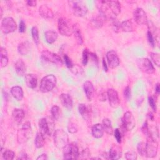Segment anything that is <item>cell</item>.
I'll return each instance as SVG.
<instances>
[{
	"label": "cell",
	"instance_id": "1",
	"mask_svg": "<svg viewBox=\"0 0 160 160\" xmlns=\"http://www.w3.org/2000/svg\"><path fill=\"white\" fill-rule=\"evenodd\" d=\"M32 135L31 123L26 122L17 132V141L19 144H23L28 141Z\"/></svg>",
	"mask_w": 160,
	"mask_h": 160
},
{
	"label": "cell",
	"instance_id": "2",
	"mask_svg": "<svg viewBox=\"0 0 160 160\" xmlns=\"http://www.w3.org/2000/svg\"><path fill=\"white\" fill-rule=\"evenodd\" d=\"M54 142L56 148L63 149L69 142V137L63 129H57L54 132Z\"/></svg>",
	"mask_w": 160,
	"mask_h": 160
},
{
	"label": "cell",
	"instance_id": "3",
	"mask_svg": "<svg viewBox=\"0 0 160 160\" xmlns=\"http://www.w3.org/2000/svg\"><path fill=\"white\" fill-rule=\"evenodd\" d=\"M56 84V78L53 74H48L41 79L39 89L42 92H49L54 89Z\"/></svg>",
	"mask_w": 160,
	"mask_h": 160
},
{
	"label": "cell",
	"instance_id": "4",
	"mask_svg": "<svg viewBox=\"0 0 160 160\" xmlns=\"http://www.w3.org/2000/svg\"><path fill=\"white\" fill-rule=\"evenodd\" d=\"M69 4L72 13L76 16L82 17L88 12V8L85 3L81 1H70Z\"/></svg>",
	"mask_w": 160,
	"mask_h": 160
},
{
	"label": "cell",
	"instance_id": "5",
	"mask_svg": "<svg viewBox=\"0 0 160 160\" xmlns=\"http://www.w3.org/2000/svg\"><path fill=\"white\" fill-rule=\"evenodd\" d=\"M158 149V143L156 139L148 136L146 142V156L148 158L155 157L157 155Z\"/></svg>",
	"mask_w": 160,
	"mask_h": 160
},
{
	"label": "cell",
	"instance_id": "6",
	"mask_svg": "<svg viewBox=\"0 0 160 160\" xmlns=\"http://www.w3.org/2000/svg\"><path fill=\"white\" fill-rule=\"evenodd\" d=\"M58 30L62 36H70L73 33V26L66 18H61L58 20Z\"/></svg>",
	"mask_w": 160,
	"mask_h": 160
},
{
	"label": "cell",
	"instance_id": "7",
	"mask_svg": "<svg viewBox=\"0 0 160 160\" xmlns=\"http://www.w3.org/2000/svg\"><path fill=\"white\" fill-rule=\"evenodd\" d=\"M63 149V156L65 159H78L79 158V149L76 144L72 143L68 144Z\"/></svg>",
	"mask_w": 160,
	"mask_h": 160
},
{
	"label": "cell",
	"instance_id": "8",
	"mask_svg": "<svg viewBox=\"0 0 160 160\" xmlns=\"http://www.w3.org/2000/svg\"><path fill=\"white\" fill-rule=\"evenodd\" d=\"M16 23L11 17L4 18L1 21V29L4 34H9L14 32L16 29Z\"/></svg>",
	"mask_w": 160,
	"mask_h": 160
},
{
	"label": "cell",
	"instance_id": "9",
	"mask_svg": "<svg viewBox=\"0 0 160 160\" xmlns=\"http://www.w3.org/2000/svg\"><path fill=\"white\" fill-rule=\"evenodd\" d=\"M137 64L138 68L142 72L147 74H152L155 71L154 67L153 66L151 61L148 58H140L137 61Z\"/></svg>",
	"mask_w": 160,
	"mask_h": 160
},
{
	"label": "cell",
	"instance_id": "10",
	"mask_svg": "<svg viewBox=\"0 0 160 160\" xmlns=\"http://www.w3.org/2000/svg\"><path fill=\"white\" fill-rule=\"evenodd\" d=\"M41 58L45 61L52 62L58 66L62 65L61 58L58 54L49 51L48 50H44L41 52Z\"/></svg>",
	"mask_w": 160,
	"mask_h": 160
},
{
	"label": "cell",
	"instance_id": "11",
	"mask_svg": "<svg viewBox=\"0 0 160 160\" xmlns=\"http://www.w3.org/2000/svg\"><path fill=\"white\" fill-rule=\"evenodd\" d=\"M122 123L124 128L127 131H131L134 128L136 122L134 117L131 112L126 111L124 114L123 117L122 118Z\"/></svg>",
	"mask_w": 160,
	"mask_h": 160
},
{
	"label": "cell",
	"instance_id": "12",
	"mask_svg": "<svg viewBox=\"0 0 160 160\" xmlns=\"http://www.w3.org/2000/svg\"><path fill=\"white\" fill-rule=\"evenodd\" d=\"M39 132L44 136L51 134L53 129V125L50 121H48L46 118H42L39 121Z\"/></svg>",
	"mask_w": 160,
	"mask_h": 160
},
{
	"label": "cell",
	"instance_id": "13",
	"mask_svg": "<svg viewBox=\"0 0 160 160\" xmlns=\"http://www.w3.org/2000/svg\"><path fill=\"white\" fill-rule=\"evenodd\" d=\"M134 19L136 22L139 25L146 24L148 22V18L146 13L141 8H136L133 12Z\"/></svg>",
	"mask_w": 160,
	"mask_h": 160
},
{
	"label": "cell",
	"instance_id": "14",
	"mask_svg": "<svg viewBox=\"0 0 160 160\" xmlns=\"http://www.w3.org/2000/svg\"><path fill=\"white\" fill-rule=\"evenodd\" d=\"M107 96L109 100V103L112 108H116L119 106L120 100L119 98L118 93L116 90L113 89H108L107 92Z\"/></svg>",
	"mask_w": 160,
	"mask_h": 160
},
{
	"label": "cell",
	"instance_id": "15",
	"mask_svg": "<svg viewBox=\"0 0 160 160\" xmlns=\"http://www.w3.org/2000/svg\"><path fill=\"white\" fill-rule=\"evenodd\" d=\"M108 64L111 68H115L119 65L120 60L117 53L114 51H108L106 54Z\"/></svg>",
	"mask_w": 160,
	"mask_h": 160
},
{
	"label": "cell",
	"instance_id": "16",
	"mask_svg": "<svg viewBox=\"0 0 160 160\" xmlns=\"http://www.w3.org/2000/svg\"><path fill=\"white\" fill-rule=\"evenodd\" d=\"M39 14L44 19H50L53 18L54 13L51 9L49 8L46 4H42L39 7Z\"/></svg>",
	"mask_w": 160,
	"mask_h": 160
},
{
	"label": "cell",
	"instance_id": "17",
	"mask_svg": "<svg viewBox=\"0 0 160 160\" xmlns=\"http://www.w3.org/2000/svg\"><path fill=\"white\" fill-rule=\"evenodd\" d=\"M61 104L68 110H71L72 108L73 102L71 97L68 94H61L59 96Z\"/></svg>",
	"mask_w": 160,
	"mask_h": 160
},
{
	"label": "cell",
	"instance_id": "18",
	"mask_svg": "<svg viewBox=\"0 0 160 160\" xmlns=\"http://www.w3.org/2000/svg\"><path fill=\"white\" fill-rule=\"evenodd\" d=\"M122 155V149L120 146L116 145V144H113L109 152V159H113V160H116L119 159Z\"/></svg>",
	"mask_w": 160,
	"mask_h": 160
},
{
	"label": "cell",
	"instance_id": "19",
	"mask_svg": "<svg viewBox=\"0 0 160 160\" xmlns=\"http://www.w3.org/2000/svg\"><path fill=\"white\" fill-rule=\"evenodd\" d=\"M83 89H84V91L85 92L86 98L89 101H91L94 93V88L93 84L91 81H87L84 83Z\"/></svg>",
	"mask_w": 160,
	"mask_h": 160
},
{
	"label": "cell",
	"instance_id": "20",
	"mask_svg": "<svg viewBox=\"0 0 160 160\" xmlns=\"http://www.w3.org/2000/svg\"><path fill=\"white\" fill-rule=\"evenodd\" d=\"M25 82L28 87L34 89L38 84L37 77L32 74H28L25 76Z\"/></svg>",
	"mask_w": 160,
	"mask_h": 160
},
{
	"label": "cell",
	"instance_id": "21",
	"mask_svg": "<svg viewBox=\"0 0 160 160\" xmlns=\"http://www.w3.org/2000/svg\"><path fill=\"white\" fill-rule=\"evenodd\" d=\"M11 93L17 101H21L24 96L23 90L22 88L19 86H14L12 87L11 89Z\"/></svg>",
	"mask_w": 160,
	"mask_h": 160
},
{
	"label": "cell",
	"instance_id": "22",
	"mask_svg": "<svg viewBox=\"0 0 160 160\" xmlns=\"http://www.w3.org/2000/svg\"><path fill=\"white\" fill-rule=\"evenodd\" d=\"M91 131H92V136L95 138H101L103 134H104V128L102 124H96L94 125H93V126L92 127L91 129Z\"/></svg>",
	"mask_w": 160,
	"mask_h": 160
},
{
	"label": "cell",
	"instance_id": "23",
	"mask_svg": "<svg viewBox=\"0 0 160 160\" xmlns=\"http://www.w3.org/2000/svg\"><path fill=\"white\" fill-rule=\"evenodd\" d=\"M14 68L16 74L19 76H22L25 74L26 65L22 59H19L15 62Z\"/></svg>",
	"mask_w": 160,
	"mask_h": 160
},
{
	"label": "cell",
	"instance_id": "24",
	"mask_svg": "<svg viewBox=\"0 0 160 160\" xmlns=\"http://www.w3.org/2000/svg\"><path fill=\"white\" fill-rule=\"evenodd\" d=\"M109 8H110L111 11L115 16L119 15L121 12V4L118 1H109Z\"/></svg>",
	"mask_w": 160,
	"mask_h": 160
},
{
	"label": "cell",
	"instance_id": "25",
	"mask_svg": "<svg viewBox=\"0 0 160 160\" xmlns=\"http://www.w3.org/2000/svg\"><path fill=\"white\" fill-rule=\"evenodd\" d=\"M24 116H25L24 112L21 109H18V108L14 109L12 113V116L13 119L18 124H19L21 122V121L24 118Z\"/></svg>",
	"mask_w": 160,
	"mask_h": 160
},
{
	"label": "cell",
	"instance_id": "26",
	"mask_svg": "<svg viewBox=\"0 0 160 160\" xmlns=\"http://www.w3.org/2000/svg\"><path fill=\"white\" fill-rule=\"evenodd\" d=\"M30 48H31V44L28 41H26L22 42L19 44L18 50L19 53L21 54V55H26L30 51Z\"/></svg>",
	"mask_w": 160,
	"mask_h": 160
},
{
	"label": "cell",
	"instance_id": "27",
	"mask_svg": "<svg viewBox=\"0 0 160 160\" xmlns=\"http://www.w3.org/2000/svg\"><path fill=\"white\" fill-rule=\"evenodd\" d=\"M44 36L48 44H52L58 39V33L54 31H47L44 33Z\"/></svg>",
	"mask_w": 160,
	"mask_h": 160
},
{
	"label": "cell",
	"instance_id": "28",
	"mask_svg": "<svg viewBox=\"0 0 160 160\" xmlns=\"http://www.w3.org/2000/svg\"><path fill=\"white\" fill-rule=\"evenodd\" d=\"M73 34L77 43L79 45H82L83 43V38L81 32V29L77 24L73 25Z\"/></svg>",
	"mask_w": 160,
	"mask_h": 160
},
{
	"label": "cell",
	"instance_id": "29",
	"mask_svg": "<svg viewBox=\"0 0 160 160\" xmlns=\"http://www.w3.org/2000/svg\"><path fill=\"white\" fill-rule=\"evenodd\" d=\"M0 56H1V68L6 67L8 64V52L5 48L1 47V51H0Z\"/></svg>",
	"mask_w": 160,
	"mask_h": 160
},
{
	"label": "cell",
	"instance_id": "30",
	"mask_svg": "<svg viewBox=\"0 0 160 160\" xmlns=\"http://www.w3.org/2000/svg\"><path fill=\"white\" fill-rule=\"evenodd\" d=\"M79 112L81 115V116L86 121L89 119V111L86 104H80L78 106Z\"/></svg>",
	"mask_w": 160,
	"mask_h": 160
},
{
	"label": "cell",
	"instance_id": "31",
	"mask_svg": "<svg viewBox=\"0 0 160 160\" xmlns=\"http://www.w3.org/2000/svg\"><path fill=\"white\" fill-rule=\"evenodd\" d=\"M102 126L104 128V131L108 134L109 135H112L113 134V129H112V126L111 125V121L108 119V118H104L102 120Z\"/></svg>",
	"mask_w": 160,
	"mask_h": 160
},
{
	"label": "cell",
	"instance_id": "32",
	"mask_svg": "<svg viewBox=\"0 0 160 160\" xmlns=\"http://www.w3.org/2000/svg\"><path fill=\"white\" fill-rule=\"evenodd\" d=\"M44 143H45L44 136L40 132H38L36 134L35 140H34L35 146L37 148H41L44 145Z\"/></svg>",
	"mask_w": 160,
	"mask_h": 160
},
{
	"label": "cell",
	"instance_id": "33",
	"mask_svg": "<svg viewBox=\"0 0 160 160\" xmlns=\"http://www.w3.org/2000/svg\"><path fill=\"white\" fill-rule=\"evenodd\" d=\"M120 28L124 32H131L133 31V24L131 20L128 19L120 24Z\"/></svg>",
	"mask_w": 160,
	"mask_h": 160
},
{
	"label": "cell",
	"instance_id": "34",
	"mask_svg": "<svg viewBox=\"0 0 160 160\" xmlns=\"http://www.w3.org/2000/svg\"><path fill=\"white\" fill-rule=\"evenodd\" d=\"M90 25L91 27L95 29L101 28L103 25V19L102 16H97L94 19H91L90 22Z\"/></svg>",
	"mask_w": 160,
	"mask_h": 160
},
{
	"label": "cell",
	"instance_id": "35",
	"mask_svg": "<svg viewBox=\"0 0 160 160\" xmlns=\"http://www.w3.org/2000/svg\"><path fill=\"white\" fill-rule=\"evenodd\" d=\"M109 1H96V6L99 9L101 13L103 14H105V12L107 11L109 8Z\"/></svg>",
	"mask_w": 160,
	"mask_h": 160
},
{
	"label": "cell",
	"instance_id": "36",
	"mask_svg": "<svg viewBox=\"0 0 160 160\" xmlns=\"http://www.w3.org/2000/svg\"><path fill=\"white\" fill-rule=\"evenodd\" d=\"M52 118L54 120H58L60 116V108L58 106H53L51 109Z\"/></svg>",
	"mask_w": 160,
	"mask_h": 160
},
{
	"label": "cell",
	"instance_id": "37",
	"mask_svg": "<svg viewBox=\"0 0 160 160\" xmlns=\"http://www.w3.org/2000/svg\"><path fill=\"white\" fill-rule=\"evenodd\" d=\"M31 34H32V38L34 40V42L36 45H38L39 42V31L36 26L32 27L31 29Z\"/></svg>",
	"mask_w": 160,
	"mask_h": 160
},
{
	"label": "cell",
	"instance_id": "38",
	"mask_svg": "<svg viewBox=\"0 0 160 160\" xmlns=\"http://www.w3.org/2000/svg\"><path fill=\"white\" fill-rule=\"evenodd\" d=\"M14 156H15L14 152L9 149L4 151V152L2 154V157L4 159H6V160H12L14 158Z\"/></svg>",
	"mask_w": 160,
	"mask_h": 160
},
{
	"label": "cell",
	"instance_id": "39",
	"mask_svg": "<svg viewBox=\"0 0 160 160\" xmlns=\"http://www.w3.org/2000/svg\"><path fill=\"white\" fill-rule=\"evenodd\" d=\"M139 154L142 156H146V143L144 142H139L137 146Z\"/></svg>",
	"mask_w": 160,
	"mask_h": 160
},
{
	"label": "cell",
	"instance_id": "40",
	"mask_svg": "<svg viewBox=\"0 0 160 160\" xmlns=\"http://www.w3.org/2000/svg\"><path fill=\"white\" fill-rule=\"evenodd\" d=\"M137 157V153L134 151H129L125 154V158L128 160H136Z\"/></svg>",
	"mask_w": 160,
	"mask_h": 160
},
{
	"label": "cell",
	"instance_id": "41",
	"mask_svg": "<svg viewBox=\"0 0 160 160\" xmlns=\"http://www.w3.org/2000/svg\"><path fill=\"white\" fill-rule=\"evenodd\" d=\"M150 56H151L152 60L155 63V64L157 65L158 66H159V65H160L159 54L156 52H150Z\"/></svg>",
	"mask_w": 160,
	"mask_h": 160
},
{
	"label": "cell",
	"instance_id": "42",
	"mask_svg": "<svg viewBox=\"0 0 160 160\" xmlns=\"http://www.w3.org/2000/svg\"><path fill=\"white\" fill-rule=\"evenodd\" d=\"M68 129L69 132L74 134L78 131V126L74 122H69L68 126Z\"/></svg>",
	"mask_w": 160,
	"mask_h": 160
},
{
	"label": "cell",
	"instance_id": "43",
	"mask_svg": "<svg viewBox=\"0 0 160 160\" xmlns=\"http://www.w3.org/2000/svg\"><path fill=\"white\" fill-rule=\"evenodd\" d=\"M89 54L90 52L88 51V49H84L83 52H82V64L84 65H86L89 59Z\"/></svg>",
	"mask_w": 160,
	"mask_h": 160
},
{
	"label": "cell",
	"instance_id": "44",
	"mask_svg": "<svg viewBox=\"0 0 160 160\" xmlns=\"http://www.w3.org/2000/svg\"><path fill=\"white\" fill-rule=\"evenodd\" d=\"M147 34H148V41H149L150 45L152 47H154V46H155V40L154 39L152 33L151 32V31H148Z\"/></svg>",
	"mask_w": 160,
	"mask_h": 160
},
{
	"label": "cell",
	"instance_id": "45",
	"mask_svg": "<svg viewBox=\"0 0 160 160\" xmlns=\"http://www.w3.org/2000/svg\"><path fill=\"white\" fill-rule=\"evenodd\" d=\"M131 88L128 86L124 90V97L127 101H129L131 99Z\"/></svg>",
	"mask_w": 160,
	"mask_h": 160
},
{
	"label": "cell",
	"instance_id": "46",
	"mask_svg": "<svg viewBox=\"0 0 160 160\" xmlns=\"http://www.w3.org/2000/svg\"><path fill=\"white\" fill-rule=\"evenodd\" d=\"M113 132H114V138L116 139L117 142L118 143H121V134L120 130L117 128L114 130V131Z\"/></svg>",
	"mask_w": 160,
	"mask_h": 160
},
{
	"label": "cell",
	"instance_id": "47",
	"mask_svg": "<svg viewBox=\"0 0 160 160\" xmlns=\"http://www.w3.org/2000/svg\"><path fill=\"white\" fill-rule=\"evenodd\" d=\"M141 131L142 132V133L145 135H146L147 136H149V128H148V124L147 121H145L142 125V126L141 127Z\"/></svg>",
	"mask_w": 160,
	"mask_h": 160
},
{
	"label": "cell",
	"instance_id": "48",
	"mask_svg": "<svg viewBox=\"0 0 160 160\" xmlns=\"http://www.w3.org/2000/svg\"><path fill=\"white\" fill-rule=\"evenodd\" d=\"M64 59L65 64L66 65V66H67L68 68L71 69V68L72 67L73 64H72V61H71L70 58H69V56H68L67 54H64Z\"/></svg>",
	"mask_w": 160,
	"mask_h": 160
},
{
	"label": "cell",
	"instance_id": "49",
	"mask_svg": "<svg viewBox=\"0 0 160 160\" xmlns=\"http://www.w3.org/2000/svg\"><path fill=\"white\" fill-rule=\"evenodd\" d=\"M148 102H149V104L151 108L152 109V110L156 111V104L154 99L152 96H149L148 98Z\"/></svg>",
	"mask_w": 160,
	"mask_h": 160
},
{
	"label": "cell",
	"instance_id": "50",
	"mask_svg": "<svg viewBox=\"0 0 160 160\" xmlns=\"http://www.w3.org/2000/svg\"><path fill=\"white\" fill-rule=\"evenodd\" d=\"M25 31H26V24H25V22L22 20H21L19 22V32L23 33V32H25Z\"/></svg>",
	"mask_w": 160,
	"mask_h": 160
},
{
	"label": "cell",
	"instance_id": "51",
	"mask_svg": "<svg viewBox=\"0 0 160 160\" xmlns=\"http://www.w3.org/2000/svg\"><path fill=\"white\" fill-rule=\"evenodd\" d=\"M81 155L83 156L82 158H86V159H87L86 156H89V155H90V152H89V149H88V148H86V149H84V150L82 151V152H81Z\"/></svg>",
	"mask_w": 160,
	"mask_h": 160
},
{
	"label": "cell",
	"instance_id": "52",
	"mask_svg": "<svg viewBox=\"0 0 160 160\" xmlns=\"http://www.w3.org/2000/svg\"><path fill=\"white\" fill-rule=\"evenodd\" d=\"M26 4L29 6H35L36 5V1L33 0H28L26 1Z\"/></svg>",
	"mask_w": 160,
	"mask_h": 160
},
{
	"label": "cell",
	"instance_id": "53",
	"mask_svg": "<svg viewBox=\"0 0 160 160\" xmlns=\"http://www.w3.org/2000/svg\"><path fill=\"white\" fill-rule=\"evenodd\" d=\"M48 156L46 154H42L37 158V160H46L48 159Z\"/></svg>",
	"mask_w": 160,
	"mask_h": 160
},
{
	"label": "cell",
	"instance_id": "54",
	"mask_svg": "<svg viewBox=\"0 0 160 160\" xmlns=\"http://www.w3.org/2000/svg\"><path fill=\"white\" fill-rule=\"evenodd\" d=\"M29 157L28 156V155L26 154V153H22L21 154V155L18 158V159H24V160H25V159H29Z\"/></svg>",
	"mask_w": 160,
	"mask_h": 160
},
{
	"label": "cell",
	"instance_id": "55",
	"mask_svg": "<svg viewBox=\"0 0 160 160\" xmlns=\"http://www.w3.org/2000/svg\"><path fill=\"white\" fill-rule=\"evenodd\" d=\"M155 91H156V92L158 94L159 93V92H160V88H159V83H157V84L156 85Z\"/></svg>",
	"mask_w": 160,
	"mask_h": 160
},
{
	"label": "cell",
	"instance_id": "56",
	"mask_svg": "<svg viewBox=\"0 0 160 160\" xmlns=\"http://www.w3.org/2000/svg\"><path fill=\"white\" fill-rule=\"evenodd\" d=\"M148 117L149 118V119L150 120H151V121L154 120V115H153V114L152 112H149V114H148Z\"/></svg>",
	"mask_w": 160,
	"mask_h": 160
},
{
	"label": "cell",
	"instance_id": "57",
	"mask_svg": "<svg viewBox=\"0 0 160 160\" xmlns=\"http://www.w3.org/2000/svg\"><path fill=\"white\" fill-rule=\"evenodd\" d=\"M102 64H103V68H104V71H108V66L106 65V63L105 62V60L103 59V61H102Z\"/></svg>",
	"mask_w": 160,
	"mask_h": 160
}]
</instances>
